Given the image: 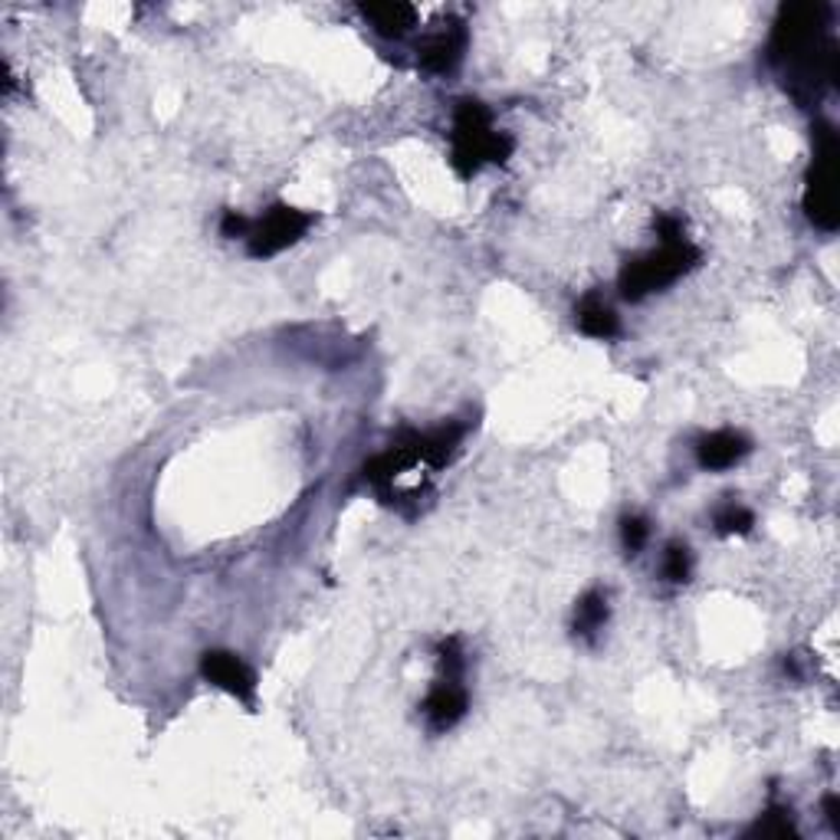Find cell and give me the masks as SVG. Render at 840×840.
<instances>
[{
    "mask_svg": "<svg viewBox=\"0 0 840 840\" xmlns=\"http://www.w3.org/2000/svg\"><path fill=\"white\" fill-rule=\"evenodd\" d=\"M769 56L785 69L792 92L798 99H812L825 82L840 79V49L828 39V7L825 3H792L782 7Z\"/></svg>",
    "mask_w": 840,
    "mask_h": 840,
    "instance_id": "6da1fadb",
    "label": "cell"
},
{
    "mask_svg": "<svg viewBox=\"0 0 840 840\" xmlns=\"http://www.w3.org/2000/svg\"><path fill=\"white\" fill-rule=\"evenodd\" d=\"M513 138L493 128V115L480 99L457 102L453 112V168L460 177H473L486 161L503 164L513 154Z\"/></svg>",
    "mask_w": 840,
    "mask_h": 840,
    "instance_id": "7a4b0ae2",
    "label": "cell"
},
{
    "mask_svg": "<svg viewBox=\"0 0 840 840\" xmlns=\"http://www.w3.org/2000/svg\"><path fill=\"white\" fill-rule=\"evenodd\" d=\"M703 260V253L683 237V240H670V243H660V250L654 253H644V256H634L624 263L621 276H618V286H621V296L628 302H641L647 299L651 292H660L667 286H674L680 276H687L690 269H697Z\"/></svg>",
    "mask_w": 840,
    "mask_h": 840,
    "instance_id": "3957f363",
    "label": "cell"
},
{
    "mask_svg": "<svg viewBox=\"0 0 840 840\" xmlns=\"http://www.w3.org/2000/svg\"><path fill=\"white\" fill-rule=\"evenodd\" d=\"M838 158L840 141L838 131L825 122H818L815 131V161L808 171L805 187V214L821 230H838L840 204H838Z\"/></svg>",
    "mask_w": 840,
    "mask_h": 840,
    "instance_id": "277c9868",
    "label": "cell"
},
{
    "mask_svg": "<svg viewBox=\"0 0 840 840\" xmlns=\"http://www.w3.org/2000/svg\"><path fill=\"white\" fill-rule=\"evenodd\" d=\"M312 223H315V214L299 210V207H289V204H273V207L250 227L246 250H250V256H256V260L276 256V253H283L286 246H292L296 240H302Z\"/></svg>",
    "mask_w": 840,
    "mask_h": 840,
    "instance_id": "5b68a950",
    "label": "cell"
},
{
    "mask_svg": "<svg viewBox=\"0 0 840 840\" xmlns=\"http://www.w3.org/2000/svg\"><path fill=\"white\" fill-rule=\"evenodd\" d=\"M200 674L207 683H214L217 690L237 697L240 703L253 706V697H256V677L253 670L230 651H207L200 657Z\"/></svg>",
    "mask_w": 840,
    "mask_h": 840,
    "instance_id": "8992f818",
    "label": "cell"
},
{
    "mask_svg": "<svg viewBox=\"0 0 840 840\" xmlns=\"http://www.w3.org/2000/svg\"><path fill=\"white\" fill-rule=\"evenodd\" d=\"M467 706H470V700H467L463 683L444 677V680L427 693V700H424V716H427V723H430L434 733H447V729H453V726L467 716Z\"/></svg>",
    "mask_w": 840,
    "mask_h": 840,
    "instance_id": "52a82bcc",
    "label": "cell"
},
{
    "mask_svg": "<svg viewBox=\"0 0 840 840\" xmlns=\"http://www.w3.org/2000/svg\"><path fill=\"white\" fill-rule=\"evenodd\" d=\"M463 49H467V30H463V23H450V26L430 33L427 39H421L417 59L427 72H450L460 62Z\"/></svg>",
    "mask_w": 840,
    "mask_h": 840,
    "instance_id": "ba28073f",
    "label": "cell"
},
{
    "mask_svg": "<svg viewBox=\"0 0 840 840\" xmlns=\"http://www.w3.org/2000/svg\"><path fill=\"white\" fill-rule=\"evenodd\" d=\"M749 453H752V440L746 434H739V430H716V434H706L697 444V460L710 473L729 470L739 460H746Z\"/></svg>",
    "mask_w": 840,
    "mask_h": 840,
    "instance_id": "9c48e42d",
    "label": "cell"
},
{
    "mask_svg": "<svg viewBox=\"0 0 840 840\" xmlns=\"http://www.w3.org/2000/svg\"><path fill=\"white\" fill-rule=\"evenodd\" d=\"M463 437H467V424H444L437 430L421 434V463H427L434 470L453 463V457L460 453Z\"/></svg>",
    "mask_w": 840,
    "mask_h": 840,
    "instance_id": "30bf717a",
    "label": "cell"
},
{
    "mask_svg": "<svg viewBox=\"0 0 840 840\" xmlns=\"http://www.w3.org/2000/svg\"><path fill=\"white\" fill-rule=\"evenodd\" d=\"M361 13L365 20H371V26L381 33V36H404L414 23H417V10L411 3H361Z\"/></svg>",
    "mask_w": 840,
    "mask_h": 840,
    "instance_id": "8fae6325",
    "label": "cell"
},
{
    "mask_svg": "<svg viewBox=\"0 0 840 840\" xmlns=\"http://www.w3.org/2000/svg\"><path fill=\"white\" fill-rule=\"evenodd\" d=\"M608 614H611L608 595L598 591V588L585 591V595L578 598V608H575V634L585 637V641H595L598 631L608 624Z\"/></svg>",
    "mask_w": 840,
    "mask_h": 840,
    "instance_id": "7c38bea8",
    "label": "cell"
},
{
    "mask_svg": "<svg viewBox=\"0 0 840 840\" xmlns=\"http://www.w3.org/2000/svg\"><path fill=\"white\" fill-rule=\"evenodd\" d=\"M578 329L591 338H614L621 332V319L611 306L598 299H585L578 306Z\"/></svg>",
    "mask_w": 840,
    "mask_h": 840,
    "instance_id": "4fadbf2b",
    "label": "cell"
},
{
    "mask_svg": "<svg viewBox=\"0 0 840 840\" xmlns=\"http://www.w3.org/2000/svg\"><path fill=\"white\" fill-rule=\"evenodd\" d=\"M713 526H716V532L720 536H746V532H752V526H756V516L746 509V506H739V503H723L716 513H713Z\"/></svg>",
    "mask_w": 840,
    "mask_h": 840,
    "instance_id": "5bb4252c",
    "label": "cell"
},
{
    "mask_svg": "<svg viewBox=\"0 0 840 840\" xmlns=\"http://www.w3.org/2000/svg\"><path fill=\"white\" fill-rule=\"evenodd\" d=\"M693 575V552L683 542H670L664 555V578L670 585H687Z\"/></svg>",
    "mask_w": 840,
    "mask_h": 840,
    "instance_id": "9a60e30c",
    "label": "cell"
},
{
    "mask_svg": "<svg viewBox=\"0 0 840 840\" xmlns=\"http://www.w3.org/2000/svg\"><path fill=\"white\" fill-rule=\"evenodd\" d=\"M789 815H792L789 808H769V812L756 821V828L749 831V838H795V825H792Z\"/></svg>",
    "mask_w": 840,
    "mask_h": 840,
    "instance_id": "2e32d148",
    "label": "cell"
},
{
    "mask_svg": "<svg viewBox=\"0 0 840 840\" xmlns=\"http://www.w3.org/2000/svg\"><path fill=\"white\" fill-rule=\"evenodd\" d=\"M647 536H651V526L644 516H624L621 519V545L628 555H637L644 545H647Z\"/></svg>",
    "mask_w": 840,
    "mask_h": 840,
    "instance_id": "e0dca14e",
    "label": "cell"
},
{
    "mask_svg": "<svg viewBox=\"0 0 840 840\" xmlns=\"http://www.w3.org/2000/svg\"><path fill=\"white\" fill-rule=\"evenodd\" d=\"M440 670H444V677H450V680H463V670H467V660H463V651H460V641L457 637H450V641H444L440 644Z\"/></svg>",
    "mask_w": 840,
    "mask_h": 840,
    "instance_id": "ac0fdd59",
    "label": "cell"
},
{
    "mask_svg": "<svg viewBox=\"0 0 840 840\" xmlns=\"http://www.w3.org/2000/svg\"><path fill=\"white\" fill-rule=\"evenodd\" d=\"M250 227L253 223L243 214H237V210H227L223 220H220V233L223 237H250Z\"/></svg>",
    "mask_w": 840,
    "mask_h": 840,
    "instance_id": "d6986e66",
    "label": "cell"
},
{
    "mask_svg": "<svg viewBox=\"0 0 840 840\" xmlns=\"http://www.w3.org/2000/svg\"><path fill=\"white\" fill-rule=\"evenodd\" d=\"M825 812H828V821H831V828L840 831V798L838 795H828L825 798Z\"/></svg>",
    "mask_w": 840,
    "mask_h": 840,
    "instance_id": "ffe728a7",
    "label": "cell"
}]
</instances>
